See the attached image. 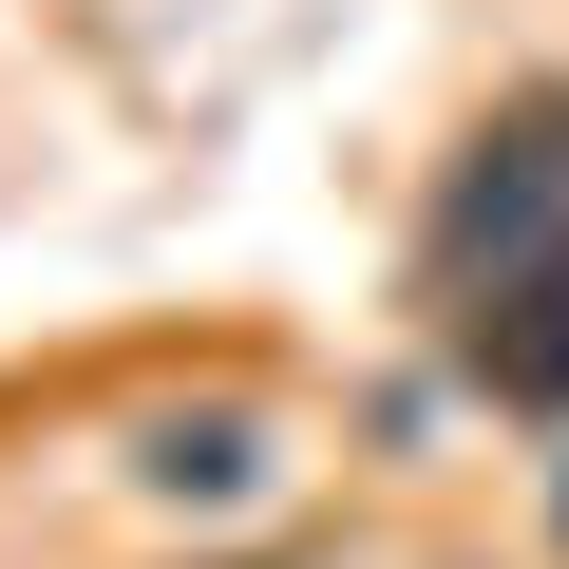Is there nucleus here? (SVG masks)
<instances>
[{
    "instance_id": "nucleus-1",
    "label": "nucleus",
    "mask_w": 569,
    "mask_h": 569,
    "mask_svg": "<svg viewBox=\"0 0 569 569\" xmlns=\"http://www.w3.org/2000/svg\"><path fill=\"white\" fill-rule=\"evenodd\" d=\"M550 266H569V77L493 96V133L456 152V190H437V228H418V305H437V342H456V323H493L512 284H550Z\"/></svg>"
}]
</instances>
